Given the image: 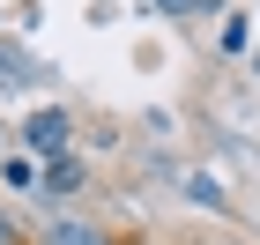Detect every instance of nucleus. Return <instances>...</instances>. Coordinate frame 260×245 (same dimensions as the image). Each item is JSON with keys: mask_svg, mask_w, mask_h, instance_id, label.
<instances>
[{"mask_svg": "<svg viewBox=\"0 0 260 245\" xmlns=\"http://www.w3.org/2000/svg\"><path fill=\"white\" fill-rule=\"evenodd\" d=\"M0 245H22V230H15V223H8V216H0Z\"/></svg>", "mask_w": 260, "mask_h": 245, "instance_id": "obj_8", "label": "nucleus"}, {"mask_svg": "<svg viewBox=\"0 0 260 245\" xmlns=\"http://www.w3.org/2000/svg\"><path fill=\"white\" fill-rule=\"evenodd\" d=\"M164 15H201V8H223V0H156Z\"/></svg>", "mask_w": 260, "mask_h": 245, "instance_id": "obj_6", "label": "nucleus"}, {"mask_svg": "<svg viewBox=\"0 0 260 245\" xmlns=\"http://www.w3.org/2000/svg\"><path fill=\"white\" fill-rule=\"evenodd\" d=\"M245 45H253V22H245V15H223V52H245Z\"/></svg>", "mask_w": 260, "mask_h": 245, "instance_id": "obj_4", "label": "nucleus"}, {"mask_svg": "<svg viewBox=\"0 0 260 245\" xmlns=\"http://www.w3.org/2000/svg\"><path fill=\"white\" fill-rule=\"evenodd\" d=\"M0 179H8V186H38V171H30V156H8V163H0Z\"/></svg>", "mask_w": 260, "mask_h": 245, "instance_id": "obj_5", "label": "nucleus"}, {"mask_svg": "<svg viewBox=\"0 0 260 245\" xmlns=\"http://www.w3.org/2000/svg\"><path fill=\"white\" fill-rule=\"evenodd\" d=\"M45 245H112V238L89 230V223H52V230H45Z\"/></svg>", "mask_w": 260, "mask_h": 245, "instance_id": "obj_3", "label": "nucleus"}, {"mask_svg": "<svg viewBox=\"0 0 260 245\" xmlns=\"http://www.w3.org/2000/svg\"><path fill=\"white\" fill-rule=\"evenodd\" d=\"M253 67H260V60H253Z\"/></svg>", "mask_w": 260, "mask_h": 245, "instance_id": "obj_10", "label": "nucleus"}, {"mask_svg": "<svg viewBox=\"0 0 260 245\" xmlns=\"http://www.w3.org/2000/svg\"><path fill=\"white\" fill-rule=\"evenodd\" d=\"M82 186H89V163H82V156H52L38 171V193H52V201H75Z\"/></svg>", "mask_w": 260, "mask_h": 245, "instance_id": "obj_2", "label": "nucleus"}, {"mask_svg": "<svg viewBox=\"0 0 260 245\" xmlns=\"http://www.w3.org/2000/svg\"><path fill=\"white\" fill-rule=\"evenodd\" d=\"M0 82H22V67H15V60H8V52H0Z\"/></svg>", "mask_w": 260, "mask_h": 245, "instance_id": "obj_7", "label": "nucleus"}, {"mask_svg": "<svg viewBox=\"0 0 260 245\" xmlns=\"http://www.w3.org/2000/svg\"><path fill=\"white\" fill-rule=\"evenodd\" d=\"M67 142H75V119H67L60 104H45V112H30V119H22V149H30V156H67Z\"/></svg>", "mask_w": 260, "mask_h": 245, "instance_id": "obj_1", "label": "nucleus"}, {"mask_svg": "<svg viewBox=\"0 0 260 245\" xmlns=\"http://www.w3.org/2000/svg\"><path fill=\"white\" fill-rule=\"evenodd\" d=\"M231 245H238V238H231Z\"/></svg>", "mask_w": 260, "mask_h": 245, "instance_id": "obj_9", "label": "nucleus"}]
</instances>
